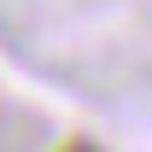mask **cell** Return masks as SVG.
Wrapping results in <instances>:
<instances>
[{"mask_svg":"<svg viewBox=\"0 0 152 152\" xmlns=\"http://www.w3.org/2000/svg\"><path fill=\"white\" fill-rule=\"evenodd\" d=\"M58 152H99L94 140H70V146H58Z\"/></svg>","mask_w":152,"mask_h":152,"instance_id":"cell-1","label":"cell"}]
</instances>
